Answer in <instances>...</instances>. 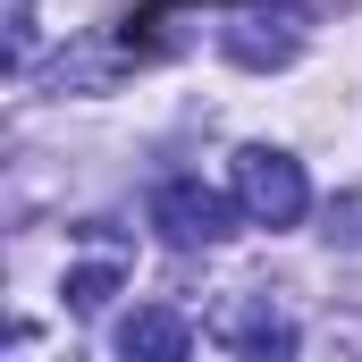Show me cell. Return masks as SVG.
Here are the masks:
<instances>
[{"instance_id":"obj_1","label":"cell","mask_w":362,"mask_h":362,"mask_svg":"<svg viewBox=\"0 0 362 362\" xmlns=\"http://www.w3.org/2000/svg\"><path fill=\"white\" fill-rule=\"evenodd\" d=\"M303 202H312V185H303V169H295L286 152H270V144H245V152H236V211H245V219L295 228Z\"/></svg>"},{"instance_id":"obj_2","label":"cell","mask_w":362,"mask_h":362,"mask_svg":"<svg viewBox=\"0 0 362 362\" xmlns=\"http://www.w3.org/2000/svg\"><path fill=\"white\" fill-rule=\"evenodd\" d=\"M303 8L295 0H253V8H236L228 25H219V51L236 59V68H286L295 51H303Z\"/></svg>"},{"instance_id":"obj_3","label":"cell","mask_w":362,"mask_h":362,"mask_svg":"<svg viewBox=\"0 0 362 362\" xmlns=\"http://www.w3.org/2000/svg\"><path fill=\"white\" fill-rule=\"evenodd\" d=\"M152 228H160L177 253H202V245H228L236 211H228V194H211L202 177H169L152 194Z\"/></svg>"},{"instance_id":"obj_4","label":"cell","mask_w":362,"mask_h":362,"mask_svg":"<svg viewBox=\"0 0 362 362\" xmlns=\"http://www.w3.org/2000/svg\"><path fill=\"white\" fill-rule=\"evenodd\" d=\"M211 337H219L228 354H253V362H270V354H295V329H286L278 312H253V303H228Z\"/></svg>"},{"instance_id":"obj_5","label":"cell","mask_w":362,"mask_h":362,"mask_svg":"<svg viewBox=\"0 0 362 362\" xmlns=\"http://www.w3.org/2000/svg\"><path fill=\"white\" fill-rule=\"evenodd\" d=\"M194 346V329H185L177 312H127L118 320V354L127 362H177Z\"/></svg>"},{"instance_id":"obj_6","label":"cell","mask_w":362,"mask_h":362,"mask_svg":"<svg viewBox=\"0 0 362 362\" xmlns=\"http://www.w3.org/2000/svg\"><path fill=\"white\" fill-rule=\"evenodd\" d=\"M59 295H68V312H76V320H93V312L118 295V262H85V270H68Z\"/></svg>"}]
</instances>
